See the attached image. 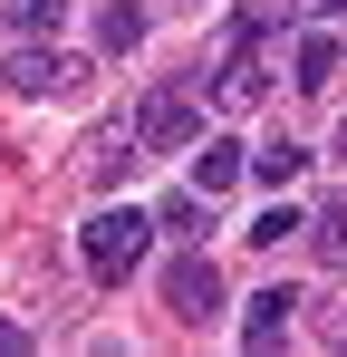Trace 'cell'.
<instances>
[{
  "label": "cell",
  "instance_id": "6da1fadb",
  "mask_svg": "<svg viewBox=\"0 0 347 357\" xmlns=\"http://www.w3.org/2000/svg\"><path fill=\"white\" fill-rule=\"evenodd\" d=\"M164 232L155 213H135V203H107L87 232H77V261H87V280H125L135 261H145V241Z\"/></svg>",
  "mask_w": 347,
  "mask_h": 357
},
{
  "label": "cell",
  "instance_id": "7a4b0ae2",
  "mask_svg": "<svg viewBox=\"0 0 347 357\" xmlns=\"http://www.w3.org/2000/svg\"><path fill=\"white\" fill-rule=\"evenodd\" d=\"M203 135V77H164L145 107H135V145L145 155H183Z\"/></svg>",
  "mask_w": 347,
  "mask_h": 357
},
{
  "label": "cell",
  "instance_id": "3957f363",
  "mask_svg": "<svg viewBox=\"0 0 347 357\" xmlns=\"http://www.w3.org/2000/svg\"><path fill=\"white\" fill-rule=\"evenodd\" d=\"M261 29H270V20H241V49L213 68V97H222V107H261V97H270V68H261Z\"/></svg>",
  "mask_w": 347,
  "mask_h": 357
},
{
  "label": "cell",
  "instance_id": "277c9868",
  "mask_svg": "<svg viewBox=\"0 0 347 357\" xmlns=\"http://www.w3.org/2000/svg\"><path fill=\"white\" fill-rule=\"evenodd\" d=\"M164 309H174V319H193V328H203V319L222 309V271H213L203 251H183V261L164 271Z\"/></svg>",
  "mask_w": 347,
  "mask_h": 357
},
{
  "label": "cell",
  "instance_id": "5b68a950",
  "mask_svg": "<svg viewBox=\"0 0 347 357\" xmlns=\"http://www.w3.org/2000/svg\"><path fill=\"white\" fill-rule=\"evenodd\" d=\"M0 77H10V97H68L87 68L58 59V49H10V68H0Z\"/></svg>",
  "mask_w": 347,
  "mask_h": 357
},
{
  "label": "cell",
  "instance_id": "8992f818",
  "mask_svg": "<svg viewBox=\"0 0 347 357\" xmlns=\"http://www.w3.org/2000/svg\"><path fill=\"white\" fill-rule=\"evenodd\" d=\"M338 68H347V39H338V29H309V39H299V59H289V87H299V97H328V87H338Z\"/></svg>",
  "mask_w": 347,
  "mask_h": 357
},
{
  "label": "cell",
  "instance_id": "52a82bcc",
  "mask_svg": "<svg viewBox=\"0 0 347 357\" xmlns=\"http://www.w3.org/2000/svg\"><path fill=\"white\" fill-rule=\"evenodd\" d=\"M289 309H299V290H280V280L251 290V299H241V348H280V338H289Z\"/></svg>",
  "mask_w": 347,
  "mask_h": 357
},
{
  "label": "cell",
  "instance_id": "ba28073f",
  "mask_svg": "<svg viewBox=\"0 0 347 357\" xmlns=\"http://www.w3.org/2000/svg\"><path fill=\"white\" fill-rule=\"evenodd\" d=\"M241 174H251V145H231V135H203V155H193V183H203V193L222 203Z\"/></svg>",
  "mask_w": 347,
  "mask_h": 357
},
{
  "label": "cell",
  "instance_id": "9c48e42d",
  "mask_svg": "<svg viewBox=\"0 0 347 357\" xmlns=\"http://www.w3.org/2000/svg\"><path fill=\"white\" fill-rule=\"evenodd\" d=\"M135 165H145V145H135V126H116V135H97V145H87V174H97V183H125Z\"/></svg>",
  "mask_w": 347,
  "mask_h": 357
},
{
  "label": "cell",
  "instance_id": "30bf717a",
  "mask_svg": "<svg viewBox=\"0 0 347 357\" xmlns=\"http://www.w3.org/2000/svg\"><path fill=\"white\" fill-rule=\"evenodd\" d=\"M251 174L270 183V193H289V183L309 174V145H289V135H270V145H251Z\"/></svg>",
  "mask_w": 347,
  "mask_h": 357
},
{
  "label": "cell",
  "instance_id": "8fae6325",
  "mask_svg": "<svg viewBox=\"0 0 347 357\" xmlns=\"http://www.w3.org/2000/svg\"><path fill=\"white\" fill-rule=\"evenodd\" d=\"M309 251H318L328 271H347V193H338V203H318V213H309Z\"/></svg>",
  "mask_w": 347,
  "mask_h": 357
},
{
  "label": "cell",
  "instance_id": "7c38bea8",
  "mask_svg": "<svg viewBox=\"0 0 347 357\" xmlns=\"http://www.w3.org/2000/svg\"><path fill=\"white\" fill-rule=\"evenodd\" d=\"M0 20L20 39H58V0H0Z\"/></svg>",
  "mask_w": 347,
  "mask_h": 357
},
{
  "label": "cell",
  "instance_id": "4fadbf2b",
  "mask_svg": "<svg viewBox=\"0 0 347 357\" xmlns=\"http://www.w3.org/2000/svg\"><path fill=\"white\" fill-rule=\"evenodd\" d=\"M97 39H107V49H135V39H145V0H107Z\"/></svg>",
  "mask_w": 347,
  "mask_h": 357
},
{
  "label": "cell",
  "instance_id": "5bb4252c",
  "mask_svg": "<svg viewBox=\"0 0 347 357\" xmlns=\"http://www.w3.org/2000/svg\"><path fill=\"white\" fill-rule=\"evenodd\" d=\"M289 232H309V213H289V203H270V213H261V222H251L241 241H289Z\"/></svg>",
  "mask_w": 347,
  "mask_h": 357
},
{
  "label": "cell",
  "instance_id": "9a60e30c",
  "mask_svg": "<svg viewBox=\"0 0 347 357\" xmlns=\"http://www.w3.org/2000/svg\"><path fill=\"white\" fill-rule=\"evenodd\" d=\"M0 357H29V328L20 319H0Z\"/></svg>",
  "mask_w": 347,
  "mask_h": 357
},
{
  "label": "cell",
  "instance_id": "2e32d148",
  "mask_svg": "<svg viewBox=\"0 0 347 357\" xmlns=\"http://www.w3.org/2000/svg\"><path fill=\"white\" fill-rule=\"evenodd\" d=\"M338 155H347V126H338Z\"/></svg>",
  "mask_w": 347,
  "mask_h": 357
}]
</instances>
